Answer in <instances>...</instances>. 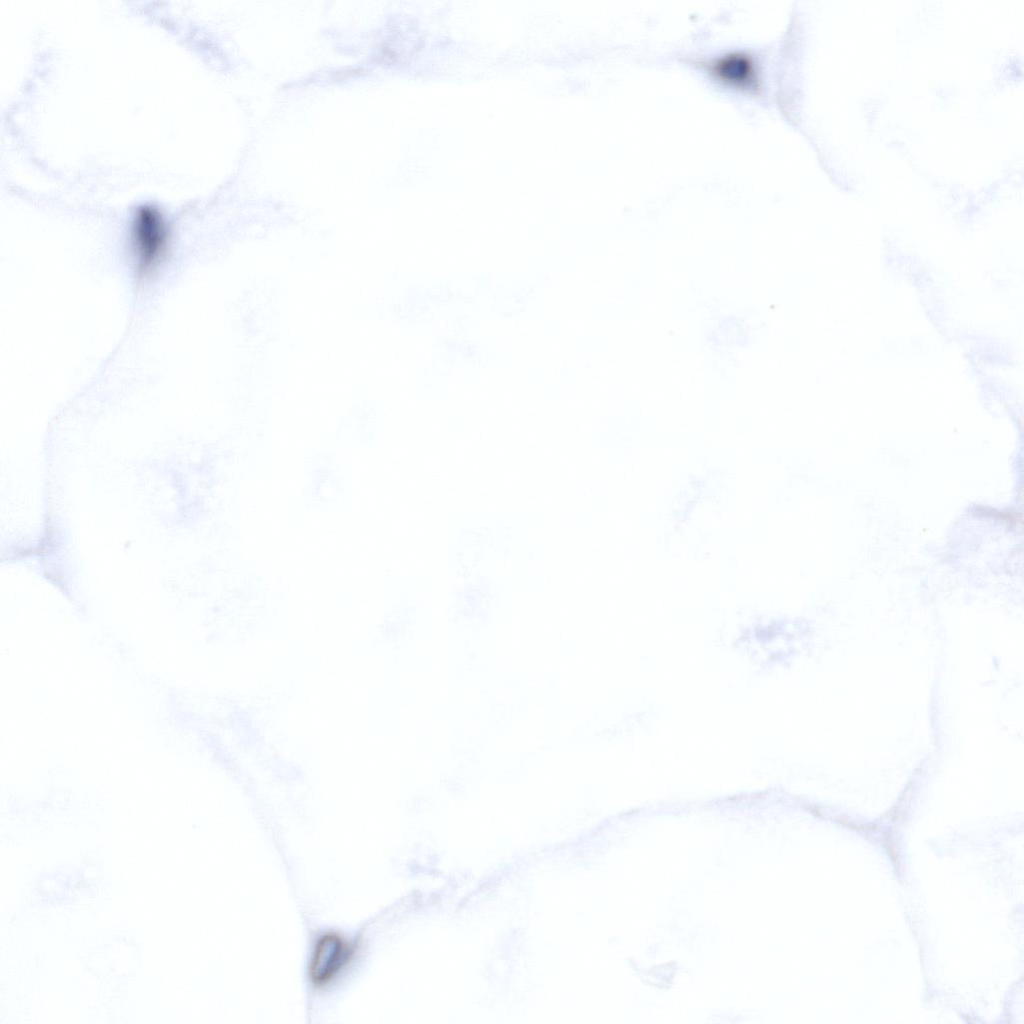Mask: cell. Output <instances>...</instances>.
<instances>
[{
    "mask_svg": "<svg viewBox=\"0 0 1024 1024\" xmlns=\"http://www.w3.org/2000/svg\"><path fill=\"white\" fill-rule=\"evenodd\" d=\"M171 233L161 210L151 204L139 206L130 229L131 253L139 278L152 276L170 250Z\"/></svg>",
    "mask_w": 1024,
    "mask_h": 1024,
    "instance_id": "6da1fadb",
    "label": "cell"
},
{
    "mask_svg": "<svg viewBox=\"0 0 1024 1024\" xmlns=\"http://www.w3.org/2000/svg\"><path fill=\"white\" fill-rule=\"evenodd\" d=\"M354 955V947L343 936L327 932L316 941L309 962L311 983L318 987L330 985L347 968Z\"/></svg>",
    "mask_w": 1024,
    "mask_h": 1024,
    "instance_id": "7a4b0ae2",
    "label": "cell"
},
{
    "mask_svg": "<svg viewBox=\"0 0 1024 1024\" xmlns=\"http://www.w3.org/2000/svg\"><path fill=\"white\" fill-rule=\"evenodd\" d=\"M721 79L740 86L757 85V74L752 59L743 53L725 54L711 65Z\"/></svg>",
    "mask_w": 1024,
    "mask_h": 1024,
    "instance_id": "3957f363",
    "label": "cell"
}]
</instances>
